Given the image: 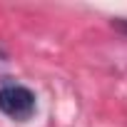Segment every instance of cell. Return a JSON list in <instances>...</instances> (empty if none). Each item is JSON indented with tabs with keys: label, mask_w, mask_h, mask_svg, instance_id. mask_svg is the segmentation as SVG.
Instances as JSON below:
<instances>
[{
	"label": "cell",
	"mask_w": 127,
	"mask_h": 127,
	"mask_svg": "<svg viewBox=\"0 0 127 127\" xmlns=\"http://www.w3.org/2000/svg\"><path fill=\"white\" fill-rule=\"evenodd\" d=\"M112 25H115V28H117V30H120L122 35H127V20H115Z\"/></svg>",
	"instance_id": "cell-2"
},
{
	"label": "cell",
	"mask_w": 127,
	"mask_h": 127,
	"mask_svg": "<svg viewBox=\"0 0 127 127\" xmlns=\"http://www.w3.org/2000/svg\"><path fill=\"white\" fill-rule=\"evenodd\" d=\"M35 110H37V100H35L32 90H28L25 85L5 82L0 87V112L5 117H10L15 122H25L35 115Z\"/></svg>",
	"instance_id": "cell-1"
}]
</instances>
